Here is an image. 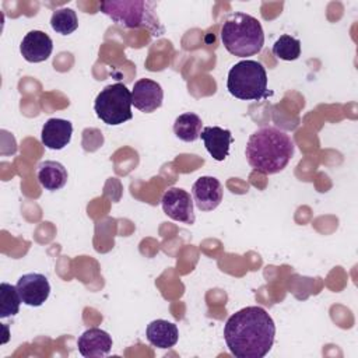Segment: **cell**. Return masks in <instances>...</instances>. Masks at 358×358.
Segmentation results:
<instances>
[{
	"label": "cell",
	"mask_w": 358,
	"mask_h": 358,
	"mask_svg": "<svg viewBox=\"0 0 358 358\" xmlns=\"http://www.w3.org/2000/svg\"><path fill=\"white\" fill-rule=\"evenodd\" d=\"M67 169L57 161H43L38 165L36 178L45 190H59L67 183Z\"/></svg>",
	"instance_id": "obj_16"
},
{
	"label": "cell",
	"mask_w": 358,
	"mask_h": 358,
	"mask_svg": "<svg viewBox=\"0 0 358 358\" xmlns=\"http://www.w3.org/2000/svg\"><path fill=\"white\" fill-rule=\"evenodd\" d=\"M21 302L22 301L15 285H11L8 282L0 284V317L1 319L17 315L20 310Z\"/></svg>",
	"instance_id": "obj_19"
},
{
	"label": "cell",
	"mask_w": 358,
	"mask_h": 358,
	"mask_svg": "<svg viewBox=\"0 0 358 358\" xmlns=\"http://www.w3.org/2000/svg\"><path fill=\"white\" fill-rule=\"evenodd\" d=\"M200 137L204 143L206 150L215 161H224L229 154V145L234 137L228 129L218 126H207L201 130Z\"/></svg>",
	"instance_id": "obj_14"
},
{
	"label": "cell",
	"mask_w": 358,
	"mask_h": 358,
	"mask_svg": "<svg viewBox=\"0 0 358 358\" xmlns=\"http://www.w3.org/2000/svg\"><path fill=\"white\" fill-rule=\"evenodd\" d=\"M229 94L243 101H259L267 96V73L256 60H241L228 73Z\"/></svg>",
	"instance_id": "obj_5"
},
{
	"label": "cell",
	"mask_w": 358,
	"mask_h": 358,
	"mask_svg": "<svg viewBox=\"0 0 358 358\" xmlns=\"http://www.w3.org/2000/svg\"><path fill=\"white\" fill-rule=\"evenodd\" d=\"M164 99V91L161 85L150 78H140L134 83L133 91H131V105H134L136 109L151 113L161 108Z\"/></svg>",
	"instance_id": "obj_10"
},
{
	"label": "cell",
	"mask_w": 358,
	"mask_h": 358,
	"mask_svg": "<svg viewBox=\"0 0 358 358\" xmlns=\"http://www.w3.org/2000/svg\"><path fill=\"white\" fill-rule=\"evenodd\" d=\"M96 116L109 126L122 124L133 117L131 92L122 83L106 85L94 102Z\"/></svg>",
	"instance_id": "obj_6"
},
{
	"label": "cell",
	"mask_w": 358,
	"mask_h": 358,
	"mask_svg": "<svg viewBox=\"0 0 358 358\" xmlns=\"http://www.w3.org/2000/svg\"><path fill=\"white\" fill-rule=\"evenodd\" d=\"M50 27L60 35H70L78 28V18L74 10L69 7L57 8L50 17Z\"/></svg>",
	"instance_id": "obj_18"
},
{
	"label": "cell",
	"mask_w": 358,
	"mask_h": 358,
	"mask_svg": "<svg viewBox=\"0 0 358 358\" xmlns=\"http://www.w3.org/2000/svg\"><path fill=\"white\" fill-rule=\"evenodd\" d=\"M145 336L151 345L166 350L178 343L179 331L175 323L164 319H157L147 326Z\"/></svg>",
	"instance_id": "obj_15"
},
{
	"label": "cell",
	"mask_w": 358,
	"mask_h": 358,
	"mask_svg": "<svg viewBox=\"0 0 358 358\" xmlns=\"http://www.w3.org/2000/svg\"><path fill=\"white\" fill-rule=\"evenodd\" d=\"M294 151V141L285 131L266 126L249 136L245 155L255 171L263 175H273L281 172L288 165Z\"/></svg>",
	"instance_id": "obj_2"
},
{
	"label": "cell",
	"mask_w": 358,
	"mask_h": 358,
	"mask_svg": "<svg viewBox=\"0 0 358 358\" xmlns=\"http://www.w3.org/2000/svg\"><path fill=\"white\" fill-rule=\"evenodd\" d=\"M222 185L214 176H200L192 186V197L200 211H211L222 201Z\"/></svg>",
	"instance_id": "obj_9"
},
{
	"label": "cell",
	"mask_w": 358,
	"mask_h": 358,
	"mask_svg": "<svg viewBox=\"0 0 358 358\" xmlns=\"http://www.w3.org/2000/svg\"><path fill=\"white\" fill-rule=\"evenodd\" d=\"M275 324L262 306H246L224 326L227 347L236 358H263L273 347Z\"/></svg>",
	"instance_id": "obj_1"
},
{
	"label": "cell",
	"mask_w": 358,
	"mask_h": 358,
	"mask_svg": "<svg viewBox=\"0 0 358 358\" xmlns=\"http://www.w3.org/2000/svg\"><path fill=\"white\" fill-rule=\"evenodd\" d=\"M273 55L281 60H296L301 55V42L299 39L291 35H281L273 45Z\"/></svg>",
	"instance_id": "obj_20"
},
{
	"label": "cell",
	"mask_w": 358,
	"mask_h": 358,
	"mask_svg": "<svg viewBox=\"0 0 358 358\" xmlns=\"http://www.w3.org/2000/svg\"><path fill=\"white\" fill-rule=\"evenodd\" d=\"M201 126H203V122L196 113L186 112V113L179 115L175 119L173 133L179 140L186 141V143H192V141H196L200 137Z\"/></svg>",
	"instance_id": "obj_17"
},
{
	"label": "cell",
	"mask_w": 358,
	"mask_h": 358,
	"mask_svg": "<svg viewBox=\"0 0 358 358\" xmlns=\"http://www.w3.org/2000/svg\"><path fill=\"white\" fill-rule=\"evenodd\" d=\"M161 206L169 218L189 225L194 224L193 197L186 190L180 187L168 189L161 199Z\"/></svg>",
	"instance_id": "obj_7"
},
{
	"label": "cell",
	"mask_w": 358,
	"mask_h": 358,
	"mask_svg": "<svg viewBox=\"0 0 358 358\" xmlns=\"http://www.w3.org/2000/svg\"><path fill=\"white\" fill-rule=\"evenodd\" d=\"M53 50V41L43 31H29L21 41L20 52L29 63H41L49 59Z\"/></svg>",
	"instance_id": "obj_11"
},
{
	"label": "cell",
	"mask_w": 358,
	"mask_h": 358,
	"mask_svg": "<svg viewBox=\"0 0 358 358\" xmlns=\"http://www.w3.org/2000/svg\"><path fill=\"white\" fill-rule=\"evenodd\" d=\"M221 42L231 55L248 57L263 49L264 32L257 18L245 13H234L221 27Z\"/></svg>",
	"instance_id": "obj_3"
},
{
	"label": "cell",
	"mask_w": 358,
	"mask_h": 358,
	"mask_svg": "<svg viewBox=\"0 0 358 358\" xmlns=\"http://www.w3.org/2000/svg\"><path fill=\"white\" fill-rule=\"evenodd\" d=\"M99 10L124 28H147L154 36L164 34V28L154 14V3L144 0L101 1Z\"/></svg>",
	"instance_id": "obj_4"
},
{
	"label": "cell",
	"mask_w": 358,
	"mask_h": 358,
	"mask_svg": "<svg viewBox=\"0 0 358 358\" xmlns=\"http://www.w3.org/2000/svg\"><path fill=\"white\" fill-rule=\"evenodd\" d=\"M73 134V124L66 119L52 117L45 122L41 131V141L49 150L64 148Z\"/></svg>",
	"instance_id": "obj_13"
},
{
	"label": "cell",
	"mask_w": 358,
	"mask_h": 358,
	"mask_svg": "<svg viewBox=\"0 0 358 358\" xmlns=\"http://www.w3.org/2000/svg\"><path fill=\"white\" fill-rule=\"evenodd\" d=\"M78 352L85 358H98L108 355L112 350V337L102 329L91 327L77 340Z\"/></svg>",
	"instance_id": "obj_12"
},
{
	"label": "cell",
	"mask_w": 358,
	"mask_h": 358,
	"mask_svg": "<svg viewBox=\"0 0 358 358\" xmlns=\"http://www.w3.org/2000/svg\"><path fill=\"white\" fill-rule=\"evenodd\" d=\"M22 303L28 306H41L50 294V284L43 274L28 273L18 278L15 284Z\"/></svg>",
	"instance_id": "obj_8"
}]
</instances>
